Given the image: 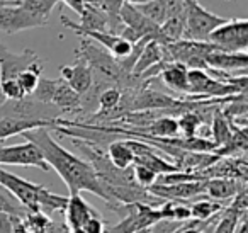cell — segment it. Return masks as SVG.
I'll use <instances>...</instances> for the list:
<instances>
[{
  "label": "cell",
  "mask_w": 248,
  "mask_h": 233,
  "mask_svg": "<svg viewBox=\"0 0 248 233\" xmlns=\"http://www.w3.org/2000/svg\"><path fill=\"white\" fill-rule=\"evenodd\" d=\"M21 136H24L26 140L38 147L48 167L53 168L62 177V181L68 187L70 194H80L83 191L90 192L112 208L114 204L107 194V187L95 175L92 165L83 158L77 157L75 153L68 151L66 148H63L51 136L49 128H38V130L28 131Z\"/></svg>",
  "instance_id": "obj_1"
},
{
  "label": "cell",
  "mask_w": 248,
  "mask_h": 233,
  "mask_svg": "<svg viewBox=\"0 0 248 233\" xmlns=\"http://www.w3.org/2000/svg\"><path fill=\"white\" fill-rule=\"evenodd\" d=\"M0 185L7 189L29 213H43L51 216L56 211H65L68 198L49 191L45 185L19 177L0 167Z\"/></svg>",
  "instance_id": "obj_2"
},
{
  "label": "cell",
  "mask_w": 248,
  "mask_h": 233,
  "mask_svg": "<svg viewBox=\"0 0 248 233\" xmlns=\"http://www.w3.org/2000/svg\"><path fill=\"white\" fill-rule=\"evenodd\" d=\"M226 19L209 12L199 4V0H186V29H184V39L187 41L207 43L211 33Z\"/></svg>",
  "instance_id": "obj_3"
},
{
  "label": "cell",
  "mask_w": 248,
  "mask_h": 233,
  "mask_svg": "<svg viewBox=\"0 0 248 233\" xmlns=\"http://www.w3.org/2000/svg\"><path fill=\"white\" fill-rule=\"evenodd\" d=\"M207 43L214 45L219 51L245 53L248 46V21L245 17L226 19L224 24L211 33Z\"/></svg>",
  "instance_id": "obj_4"
},
{
  "label": "cell",
  "mask_w": 248,
  "mask_h": 233,
  "mask_svg": "<svg viewBox=\"0 0 248 233\" xmlns=\"http://www.w3.org/2000/svg\"><path fill=\"white\" fill-rule=\"evenodd\" d=\"M124 211V218L117 225H114L110 230H106V233H136L141 230L152 228L158 221H162L158 208H153L148 204H123L119 213Z\"/></svg>",
  "instance_id": "obj_5"
},
{
  "label": "cell",
  "mask_w": 248,
  "mask_h": 233,
  "mask_svg": "<svg viewBox=\"0 0 248 233\" xmlns=\"http://www.w3.org/2000/svg\"><path fill=\"white\" fill-rule=\"evenodd\" d=\"M187 80H189V96L201 99H223L236 94H245L238 87L216 80L204 70H189Z\"/></svg>",
  "instance_id": "obj_6"
},
{
  "label": "cell",
  "mask_w": 248,
  "mask_h": 233,
  "mask_svg": "<svg viewBox=\"0 0 248 233\" xmlns=\"http://www.w3.org/2000/svg\"><path fill=\"white\" fill-rule=\"evenodd\" d=\"M34 68L38 72L45 70V62L31 50H24L22 53H14L0 45V82L11 79H17L22 72Z\"/></svg>",
  "instance_id": "obj_7"
},
{
  "label": "cell",
  "mask_w": 248,
  "mask_h": 233,
  "mask_svg": "<svg viewBox=\"0 0 248 233\" xmlns=\"http://www.w3.org/2000/svg\"><path fill=\"white\" fill-rule=\"evenodd\" d=\"M2 165L38 167L41 170H49L41 151L31 141H26L21 145H11V147H0V167Z\"/></svg>",
  "instance_id": "obj_8"
},
{
  "label": "cell",
  "mask_w": 248,
  "mask_h": 233,
  "mask_svg": "<svg viewBox=\"0 0 248 233\" xmlns=\"http://www.w3.org/2000/svg\"><path fill=\"white\" fill-rule=\"evenodd\" d=\"M32 28H43V24L21 5V0H12L9 5L0 7V31L5 34L26 31Z\"/></svg>",
  "instance_id": "obj_9"
},
{
  "label": "cell",
  "mask_w": 248,
  "mask_h": 233,
  "mask_svg": "<svg viewBox=\"0 0 248 233\" xmlns=\"http://www.w3.org/2000/svg\"><path fill=\"white\" fill-rule=\"evenodd\" d=\"M150 194L162 201H172V202H189L194 198L204 196V181L196 182H180V184L172 185H160L153 184L148 189Z\"/></svg>",
  "instance_id": "obj_10"
},
{
  "label": "cell",
  "mask_w": 248,
  "mask_h": 233,
  "mask_svg": "<svg viewBox=\"0 0 248 233\" xmlns=\"http://www.w3.org/2000/svg\"><path fill=\"white\" fill-rule=\"evenodd\" d=\"M206 70L230 73V75H243L248 70V53H228L214 50L209 51L204 58Z\"/></svg>",
  "instance_id": "obj_11"
},
{
  "label": "cell",
  "mask_w": 248,
  "mask_h": 233,
  "mask_svg": "<svg viewBox=\"0 0 248 233\" xmlns=\"http://www.w3.org/2000/svg\"><path fill=\"white\" fill-rule=\"evenodd\" d=\"M62 24L65 28L75 31L77 34L82 36L83 33H90V31H97V33H110V19L104 14L102 11H99L93 5L87 4L85 2V9H83L82 16H80V22H72L66 16H62ZM112 34V33H110Z\"/></svg>",
  "instance_id": "obj_12"
},
{
  "label": "cell",
  "mask_w": 248,
  "mask_h": 233,
  "mask_svg": "<svg viewBox=\"0 0 248 233\" xmlns=\"http://www.w3.org/2000/svg\"><path fill=\"white\" fill-rule=\"evenodd\" d=\"M100 215L95 208L89 204L85 199L82 198V194H70L68 202L65 208V225L70 228V232H80L82 226L87 223V219L92 216Z\"/></svg>",
  "instance_id": "obj_13"
},
{
  "label": "cell",
  "mask_w": 248,
  "mask_h": 233,
  "mask_svg": "<svg viewBox=\"0 0 248 233\" xmlns=\"http://www.w3.org/2000/svg\"><path fill=\"white\" fill-rule=\"evenodd\" d=\"M62 72V77L60 79L66 83L72 90H75L80 97L85 96L89 92V89L92 87V70L82 62V60L77 58V62L73 65H63L60 68Z\"/></svg>",
  "instance_id": "obj_14"
},
{
  "label": "cell",
  "mask_w": 248,
  "mask_h": 233,
  "mask_svg": "<svg viewBox=\"0 0 248 233\" xmlns=\"http://www.w3.org/2000/svg\"><path fill=\"white\" fill-rule=\"evenodd\" d=\"M245 187H247V182L243 181L226 177H213L204 181V196H207L213 201L228 202Z\"/></svg>",
  "instance_id": "obj_15"
},
{
  "label": "cell",
  "mask_w": 248,
  "mask_h": 233,
  "mask_svg": "<svg viewBox=\"0 0 248 233\" xmlns=\"http://www.w3.org/2000/svg\"><path fill=\"white\" fill-rule=\"evenodd\" d=\"M55 123L49 121H36V119H22V117L14 116H4L0 117V141L7 140L16 134H24L28 131L38 130V128H55Z\"/></svg>",
  "instance_id": "obj_16"
},
{
  "label": "cell",
  "mask_w": 248,
  "mask_h": 233,
  "mask_svg": "<svg viewBox=\"0 0 248 233\" xmlns=\"http://www.w3.org/2000/svg\"><path fill=\"white\" fill-rule=\"evenodd\" d=\"M163 60L170 62V58H169V55H167L165 48H163L162 43L153 41V39H152V41H148L145 46H143L141 53H140L138 60H136L135 67H133V73H131V75H135V77H138V79H140V75H141V73H145L148 68L155 67L156 63L163 62Z\"/></svg>",
  "instance_id": "obj_17"
},
{
  "label": "cell",
  "mask_w": 248,
  "mask_h": 233,
  "mask_svg": "<svg viewBox=\"0 0 248 233\" xmlns=\"http://www.w3.org/2000/svg\"><path fill=\"white\" fill-rule=\"evenodd\" d=\"M189 68L182 63H167L160 72V79L173 92L180 94V97L189 96V80H187Z\"/></svg>",
  "instance_id": "obj_18"
},
{
  "label": "cell",
  "mask_w": 248,
  "mask_h": 233,
  "mask_svg": "<svg viewBox=\"0 0 248 233\" xmlns=\"http://www.w3.org/2000/svg\"><path fill=\"white\" fill-rule=\"evenodd\" d=\"M51 106H55L60 113H80V96L72 90L62 79H56L55 92L51 97Z\"/></svg>",
  "instance_id": "obj_19"
},
{
  "label": "cell",
  "mask_w": 248,
  "mask_h": 233,
  "mask_svg": "<svg viewBox=\"0 0 248 233\" xmlns=\"http://www.w3.org/2000/svg\"><path fill=\"white\" fill-rule=\"evenodd\" d=\"M233 131H234V126L223 114L221 106H217L213 113V117H211V141L214 143L216 150L224 147V145L230 141V138L233 136Z\"/></svg>",
  "instance_id": "obj_20"
},
{
  "label": "cell",
  "mask_w": 248,
  "mask_h": 233,
  "mask_svg": "<svg viewBox=\"0 0 248 233\" xmlns=\"http://www.w3.org/2000/svg\"><path fill=\"white\" fill-rule=\"evenodd\" d=\"M106 153L109 157L110 164L116 168H119V170H126V168L133 167V164H135V155H133L131 148L128 147L126 140H123V138L107 145Z\"/></svg>",
  "instance_id": "obj_21"
},
{
  "label": "cell",
  "mask_w": 248,
  "mask_h": 233,
  "mask_svg": "<svg viewBox=\"0 0 248 233\" xmlns=\"http://www.w3.org/2000/svg\"><path fill=\"white\" fill-rule=\"evenodd\" d=\"M228 202L213 201V199H209V198L201 199V201H196V202H189L190 215H192V219H197V221H207V219L216 218L217 215H221L223 209L228 206Z\"/></svg>",
  "instance_id": "obj_22"
},
{
  "label": "cell",
  "mask_w": 248,
  "mask_h": 233,
  "mask_svg": "<svg viewBox=\"0 0 248 233\" xmlns=\"http://www.w3.org/2000/svg\"><path fill=\"white\" fill-rule=\"evenodd\" d=\"M22 221L31 233H62V223L43 213H28Z\"/></svg>",
  "instance_id": "obj_23"
},
{
  "label": "cell",
  "mask_w": 248,
  "mask_h": 233,
  "mask_svg": "<svg viewBox=\"0 0 248 233\" xmlns=\"http://www.w3.org/2000/svg\"><path fill=\"white\" fill-rule=\"evenodd\" d=\"M58 2L60 0H21V5L45 26L48 24L49 16H51L53 9L58 5Z\"/></svg>",
  "instance_id": "obj_24"
},
{
  "label": "cell",
  "mask_w": 248,
  "mask_h": 233,
  "mask_svg": "<svg viewBox=\"0 0 248 233\" xmlns=\"http://www.w3.org/2000/svg\"><path fill=\"white\" fill-rule=\"evenodd\" d=\"M121 89L119 87H109V89L102 90L97 99V113L90 114V116H106V114L112 113L121 102Z\"/></svg>",
  "instance_id": "obj_25"
},
{
  "label": "cell",
  "mask_w": 248,
  "mask_h": 233,
  "mask_svg": "<svg viewBox=\"0 0 248 233\" xmlns=\"http://www.w3.org/2000/svg\"><path fill=\"white\" fill-rule=\"evenodd\" d=\"M28 209L0 185V215L5 216H16V218L24 219L28 216Z\"/></svg>",
  "instance_id": "obj_26"
},
{
  "label": "cell",
  "mask_w": 248,
  "mask_h": 233,
  "mask_svg": "<svg viewBox=\"0 0 248 233\" xmlns=\"http://www.w3.org/2000/svg\"><path fill=\"white\" fill-rule=\"evenodd\" d=\"M138 9L140 14H143L150 22H153L155 26H162L165 22V7H163L162 0H152V2H146V4L135 5Z\"/></svg>",
  "instance_id": "obj_27"
},
{
  "label": "cell",
  "mask_w": 248,
  "mask_h": 233,
  "mask_svg": "<svg viewBox=\"0 0 248 233\" xmlns=\"http://www.w3.org/2000/svg\"><path fill=\"white\" fill-rule=\"evenodd\" d=\"M133 177H135V182L140 187L150 189L156 182L158 175L153 170H150L148 167H145V165H133Z\"/></svg>",
  "instance_id": "obj_28"
},
{
  "label": "cell",
  "mask_w": 248,
  "mask_h": 233,
  "mask_svg": "<svg viewBox=\"0 0 248 233\" xmlns=\"http://www.w3.org/2000/svg\"><path fill=\"white\" fill-rule=\"evenodd\" d=\"M0 96L4 97L5 100H21L26 97L22 87L19 85V82L16 79L4 80L0 82Z\"/></svg>",
  "instance_id": "obj_29"
},
{
  "label": "cell",
  "mask_w": 248,
  "mask_h": 233,
  "mask_svg": "<svg viewBox=\"0 0 248 233\" xmlns=\"http://www.w3.org/2000/svg\"><path fill=\"white\" fill-rule=\"evenodd\" d=\"M41 73L43 72H38V70H34V68H29V70H26V72H22L21 75L16 79L19 82V85L22 87V90H24L26 96H31V94L34 92L39 79L43 77Z\"/></svg>",
  "instance_id": "obj_30"
},
{
  "label": "cell",
  "mask_w": 248,
  "mask_h": 233,
  "mask_svg": "<svg viewBox=\"0 0 248 233\" xmlns=\"http://www.w3.org/2000/svg\"><path fill=\"white\" fill-rule=\"evenodd\" d=\"M82 233H106V226H104V221L100 218V215L92 216V218L87 219V223L82 226L80 230Z\"/></svg>",
  "instance_id": "obj_31"
},
{
  "label": "cell",
  "mask_w": 248,
  "mask_h": 233,
  "mask_svg": "<svg viewBox=\"0 0 248 233\" xmlns=\"http://www.w3.org/2000/svg\"><path fill=\"white\" fill-rule=\"evenodd\" d=\"M62 4H65L68 9H72L75 14L82 16L83 9H85V0H60Z\"/></svg>",
  "instance_id": "obj_32"
},
{
  "label": "cell",
  "mask_w": 248,
  "mask_h": 233,
  "mask_svg": "<svg viewBox=\"0 0 248 233\" xmlns=\"http://www.w3.org/2000/svg\"><path fill=\"white\" fill-rule=\"evenodd\" d=\"M11 218V225H12V232L14 233H31L28 228H26L24 221L21 218H16V216H9Z\"/></svg>",
  "instance_id": "obj_33"
},
{
  "label": "cell",
  "mask_w": 248,
  "mask_h": 233,
  "mask_svg": "<svg viewBox=\"0 0 248 233\" xmlns=\"http://www.w3.org/2000/svg\"><path fill=\"white\" fill-rule=\"evenodd\" d=\"M0 233H14L12 232L11 218L5 215H0Z\"/></svg>",
  "instance_id": "obj_34"
},
{
  "label": "cell",
  "mask_w": 248,
  "mask_h": 233,
  "mask_svg": "<svg viewBox=\"0 0 248 233\" xmlns=\"http://www.w3.org/2000/svg\"><path fill=\"white\" fill-rule=\"evenodd\" d=\"M234 233H248L247 216H243V218L240 219V223H238V225H236V230H234Z\"/></svg>",
  "instance_id": "obj_35"
},
{
  "label": "cell",
  "mask_w": 248,
  "mask_h": 233,
  "mask_svg": "<svg viewBox=\"0 0 248 233\" xmlns=\"http://www.w3.org/2000/svg\"><path fill=\"white\" fill-rule=\"evenodd\" d=\"M62 233H72V232H70V228L65 225V223H63V225H62Z\"/></svg>",
  "instance_id": "obj_36"
},
{
  "label": "cell",
  "mask_w": 248,
  "mask_h": 233,
  "mask_svg": "<svg viewBox=\"0 0 248 233\" xmlns=\"http://www.w3.org/2000/svg\"><path fill=\"white\" fill-rule=\"evenodd\" d=\"M136 233H150V228H146V230H141V232H136Z\"/></svg>",
  "instance_id": "obj_37"
},
{
  "label": "cell",
  "mask_w": 248,
  "mask_h": 233,
  "mask_svg": "<svg viewBox=\"0 0 248 233\" xmlns=\"http://www.w3.org/2000/svg\"><path fill=\"white\" fill-rule=\"evenodd\" d=\"M72 233H82V232H72Z\"/></svg>",
  "instance_id": "obj_38"
},
{
  "label": "cell",
  "mask_w": 248,
  "mask_h": 233,
  "mask_svg": "<svg viewBox=\"0 0 248 233\" xmlns=\"http://www.w3.org/2000/svg\"><path fill=\"white\" fill-rule=\"evenodd\" d=\"M4 2H7V0H4Z\"/></svg>",
  "instance_id": "obj_39"
}]
</instances>
